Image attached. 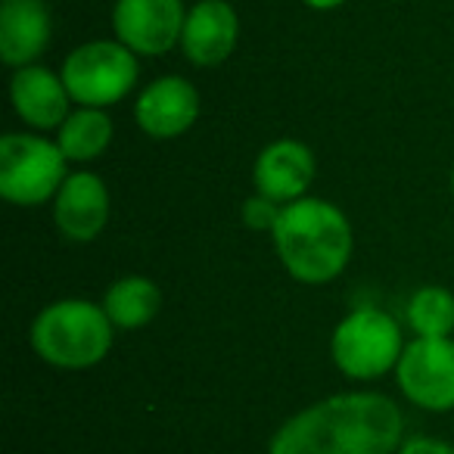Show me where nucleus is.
Segmentation results:
<instances>
[{
  "label": "nucleus",
  "mask_w": 454,
  "mask_h": 454,
  "mask_svg": "<svg viewBox=\"0 0 454 454\" xmlns=\"http://www.w3.org/2000/svg\"><path fill=\"white\" fill-rule=\"evenodd\" d=\"M69 177V159L57 140L41 134L0 137V196L13 206H44Z\"/></svg>",
  "instance_id": "nucleus-5"
},
{
  "label": "nucleus",
  "mask_w": 454,
  "mask_h": 454,
  "mask_svg": "<svg viewBox=\"0 0 454 454\" xmlns=\"http://www.w3.org/2000/svg\"><path fill=\"white\" fill-rule=\"evenodd\" d=\"M451 193H454V168H451Z\"/></svg>",
  "instance_id": "nucleus-21"
},
{
  "label": "nucleus",
  "mask_w": 454,
  "mask_h": 454,
  "mask_svg": "<svg viewBox=\"0 0 454 454\" xmlns=\"http://www.w3.org/2000/svg\"><path fill=\"white\" fill-rule=\"evenodd\" d=\"M113 321L90 299H59L32 321V348L63 371H88L113 348Z\"/></svg>",
  "instance_id": "nucleus-3"
},
{
  "label": "nucleus",
  "mask_w": 454,
  "mask_h": 454,
  "mask_svg": "<svg viewBox=\"0 0 454 454\" xmlns=\"http://www.w3.org/2000/svg\"><path fill=\"white\" fill-rule=\"evenodd\" d=\"M63 82L78 106L106 109L134 90L140 75L137 53L121 41H88L75 47L63 63Z\"/></svg>",
  "instance_id": "nucleus-6"
},
{
  "label": "nucleus",
  "mask_w": 454,
  "mask_h": 454,
  "mask_svg": "<svg viewBox=\"0 0 454 454\" xmlns=\"http://www.w3.org/2000/svg\"><path fill=\"white\" fill-rule=\"evenodd\" d=\"M271 237L286 274L309 286H321L340 278L355 247L346 212L317 196L286 202Z\"/></svg>",
  "instance_id": "nucleus-2"
},
{
  "label": "nucleus",
  "mask_w": 454,
  "mask_h": 454,
  "mask_svg": "<svg viewBox=\"0 0 454 454\" xmlns=\"http://www.w3.org/2000/svg\"><path fill=\"white\" fill-rule=\"evenodd\" d=\"M109 140H113V119L106 109L78 106L57 128V144L69 162H94L106 153Z\"/></svg>",
  "instance_id": "nucleus-16"
},
{
  "label": "nucleus",
  "mask_w": 454,
  "mask_h": 454,
  "mask_svg": "<svg viewBox=\"0 0 454 454\" xmlns=\"http://www.w3.org/2000/svg\"><path fill=\"white\" fill-rule=\"evenodd\" d=\"M53 221L72 243H90L109 221V190L94 171H72L53 196Z\"/></svg>",
  "instance_id": "nucleus-10"
},
{
  "label": "nucleus",
  "mask_w": 454,
  "mask_h": 454,
  "mask_svg": "<svg viewBox=\"0 0 454 454\" xmlns=\"http://www.w3.org/2000/svg\"><path fill=\"white\" fill-rule=\"evenodd\" d=\"M395 454H454V445L442 439H429V435H420V439H411L398 448Z\"/></svg>",
  "instance_id": "nucleus-19"
},
{
  "label": "nucleus",
  "mask_w": 454,
  "mask_h": 454,
  "mask_svg": "<svg viewBox=\"0 0 454 454\" xmlns=\"http://www.w3.org/2000/svg\"><path fill=\"white\" fill-rule=\"evenodd\" d=\"M395 380L402 395L423 411L454 408V340L414 336L398 358Z\"/></svg>",
  "instance_id": "nucleus-7"
},
{
  "label": "nucleus",
  "mask_w": 454,
  "mask_h": 454,
  "mask_svg": "<svg viewBox=\"0 0 454 454\" xmlns=\"http://www.w3.org/2000/svg\"><path fill=\"white\" fill-rule=\"evenodd\" d=\"M184 22V0H115L113 7L115 41L137 57H162L181 44Z\"/></svg>",
  "instance_id": "nucleus-8"
},
{
  "label": "nucleus",
  "mask_w": 454,
  "mask_h": 454,
  "mask_svg": "<svg viewBox=\"0 0 454 454\" xmlns=\"http://www.w3.org/2000/svg\"><path fill=\"white\" fill-rule=\"evenodd\" d=\"M10 103L16 115L35 131H51L69 119L72 94L63 75L51 72L47 66H22L10 82Z\"/></svg>",
  "instance_id": "nucleus-13"
},
{
  "label": "nucleus",
  "mask_w": 454,
  "mask_h": 454,
  "mask_svg": "<svg viewBox=\"0 0 454 454\" xmlns=\"http://www.w3.org/2000/svg\"><path fill=\"white\" fill-rule=\"evenodd\" d=\"M302 4L311 10H336V7H342V4H348V0H302Z\"/></svg>",
  "instance_id": "nucleus-20"
},
{
  "label": "nucleus",
  "mask_w": 454,
  "mask_h": 454,
  "mask_svg": "<svg viewBox=\"0 0 454 454\" xmlns=\"http://www.w3.org/2000/svg\"><path fill=\"white\" fill-rule=\"evenodd\" d=\"M200 119V90L181 75H162L144 88L134 103V121L144 134L171 140L187 134Z\"/></svg>",
  "instance_id": "nucleus-9"
},
{
  "label": "nucleus",
  "mask_w": 454,
  "mask_h": 454,
  "mask_svg": "<svg viewBox=\"0 0 454 454\" xmlns=\"http://www.w3.org/2000/svg\"><path fill=\"white\" fill-rule=\"evenodd\" d=\"M53 20L47 0H4L0 4V59L10 69L35 66L47 51Z\"/></svg>",
  "instance_id": "nucleus-14"
},
{
  "label": "nucleus",
  "mask_w": 454,
  "mask_h": 454,
  "mask_svg": "<svg viewBox=\"0 0 454 454\" xmlns=\"http://www.w3.org/2000/svg\"><path fill=\"white\" fill-rule=\"evenodd\" d=\"M315 153L302 144V140H274L259 153L253 165V184L255 193L268 196V200L280 202H296L305 196V190L315 181Z\"/></svg>",
  "instance_id": "nucleus-12"
},
{
  "label": "nucleus",
  "mask_w": 454,
  "mask_h": 454,
  "mask_svg": "<svg viewBox=\"0 0 454 454\" xmlns=\"http://www.w3.org/2000/svg\"><path fill=\"white\" fill-rule=\"evenodd\" d=\"M162 309V293L150 278L128 274L119 278L103 296V311L109 315L115 330H140Z\"/></svg>",
  "instance_id": "nucleus-15"
},
{
  "label": "nucleus",
  "mask_w": 454,
  "mask_h": 454,
  "mask_svg": "<svg viewBox=\"0 0 454 454\" xmlns=\"http://www.w3.org/2000/svg\"><path fill=\"white\" fill-rule=\"evenodd\" d=\"M240 38V16L227 0H200L187 10L181 51L200 69L221 66Z\"/></svg>",
  "instance_id": "nucleus-11"
},
{
  "label": "nucleus",
  "mask_w": 454,
  "mask_h": 454,
  "mask_svg": "<svg viewBox=\"0 0 454 454\" xmlns=\"http://www.w3.org/2000/svg\"><path fill=\"white\" fill-rule=\"evenodd\" d=\"M280 212H284V206H280V202L255 193V196H249V200L243 202L240 218H243V224H247L249 231H268V234H271L274 227H278V221H280Z\"/></svg>",
  "instance_id": "nucleus-18"
},
{
  "label": "nucleus",
  "mask_w": 454,
  "mask_h": 454,
  "mask_svg": "<svg viewBox=\"0 0 454 454\" xmlns=\"http://www.w3.org/2000/svg\"><path fill=\"white\" fill-rule=\"evenodd\" d=\"M408 327L414 336H427V340H442L451 336L454 330V296L445 286H423L408 299Z\"/></svg>",
  "instance_id": "nucleus-17"
},
{
  "label": "nucleus",
  "mask_w": 454,
  "mask_h": 454,
  "mask_svg": "<svg viewBox=\"0 0 454 454\" xmlns=\"http://www.w3.org/2000/svg\"><path fill=\"white\" fill-rule=\"evenodd\" d=\"M404 414L383 392H340L293 414L268 454H395Z\"/></svg>",
  "instance_id": "nucleus-1"
},
{
  "label": "nucleus",
  "mask_w": 454,
  "mask_h": 454,
  "mask_svg": "<svg viewBox=\"0 0 454 454\" xmlns=\"http://www.w3.org/2000/svg\"><path fill=\"white\" fill-rule=\"evenodd\" d=\"M404 352V336L398 321L383 309L373 305H361V309L348 311L340 324H336L333 336H330V355L340 373L348 380H380L389 371L398 367V358Z\"/></svg>",
  "instance_id": "nucleus-4"
}]
</instances>
